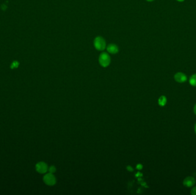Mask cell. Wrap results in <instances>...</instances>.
Masks as SVG:
<instances>
[{"label": "cell", "mask_w": 196, "mask_h": 195, "mask_svg": "<svg viewBox=\"0 0 196 195\" xmlns=\"http://www.w3.org/2000/svg\"><path fill=\"white\" fill-rule=\"evenodd\" d=\"M93 47L98 51L103 52L106 49L107 44L106 40L102 36H97L93 40Z\"/></svg>", "instance_id": "cell-1"}, {"label": "cell", "mask_w": 196, "mask_h": 195, "mask_svg": "<svg viewBox=\"0 0 196 195\" xmlns=\"http://www.w3.org/2000/svg\"><path fill=\"white\" fill-rule=\"evenodd\" d=\"M111 57L108 53L103 52L99 57L98 61L99 64L103 68L108 66L111 64Z\"/></svg>", "instance_id": "cell-2"}, {"label": "cell", "mask_w": 196, "mask_h": 195, "mask_svg": "<svg viewBox=\"0 0 196 195\" xmlns=\"http://www.w3.org/2000/svg\"><path fill=\"white\" fill-rule=\"evenodd\" d=\"M43 181L47 186H54L56 183V177L54 175V173H48L43 177Z\"/></svg>", "instance_id": "cell-3"}, {"label": "cell", "mask_w": 196, "mask_h": 195, "mask_svg": "<svg viewBox=\"0 0 196 195\" xmlns=\"http://www.w3.org/2000/svg\"><path fill=\"white\" fill-rule=\"evenodd\" d=\"M36 170L38 173L41 174L46 173L48 171L47 164L44 162H39L36 165Z\"/></svg>", "instance_id": "cell-4"}, {"label": "cell", "mask_w": 196, "mask_h": 195, "mask_svg": "<svg viewBox=\"0 0 196 195\" xmlns=\"http://www.w3.org/2000/svg\"><path fill=\"white\" fill-rule=\"evenodd\" d=\"M106 50L107 53L112 55L117 54L119 51V47L115 44H110L108 45H107Z\"/></svg>", "instance_id": "cell-5"}, {"label": "cell", "mask_w": 196, "mask_h": 195, "mask_svg": "<svg viewBox=\"0 0 196 195\" xmlns=\"http://www.w3.org/2000/svg\"><path fill=\"white\" fill-rule=\"evenodd\" d=\"M176 81L179 83H183L187 81V77L186 74L182 72H178L174 76Z\"/></svg>", "instance_id": "cell-6"}, {"label": "cell", "mask_w": 196, "mask_h": 195, "mask_svg": "<svg viewBox=\"0 0 196 195\" xmlns=\"http://www.w3.org/2000/svg\"><path fill=\"white\" fill-rule=\"evenodd\" d=\"M196 183V180L194 177L192 176H188L186 177L184 181L183 184L187 187H192Z\"/></svg>", "instance_id": "cell-7"}, {"label": "cell", "mask_w": 196, "mask_h": 195, "mask_svg": "<svg viewBox=\"0 0 196 195\" xmlns=\"http://www.w3.org/2000/svg\"><path fill=\"white\" fill-rule=\"evenodd\" d=\"M167 102V99L165 96H161L158 99V104L161 106H163L166 105Z\"/></svg>", "instance_id": "cell-8"}, {"label": "cell", "mask_w": 196, "mask_h": 195, "mask_svg": "<svg viewBox=\"0 0 196 195\" xmlns=\"http://www.w3.org/2000/svg\"><path fill=\"white\" fill-rule=\"evenodd\" d=\"M189 83L193 86H196V74H193L189 79Z\"/></svg>", "instance_id": "cell-9"}, {"label": "cell", "mask_w": 196, "mask_h": 195, "mask_svg": "<svg viewBox=\"0 0 196 195\" xmlns=\"http://www.w3.org/2000/svg\"><path fill=\"white\" fill-rule=\"evenodd\" d=\"M19 65H20V63H19V61L15 60L12 63V64L10 65V68L12 69L17 68L19 66Z\"/></svg>", "instance_id": "cell-10"}, {"label": "cell", "mask_w": 196, "mask_h": 195, "mask_svg": "<svg viewBox=\"0 0 196 195\" xmlns=\"http://www.w3.org/2000/svg\"><path fill=\"white\" fill-rule=\"evenodd\" d=\"M48 171L49 172V173H54L56 171V168L54 165H52L50 167L48 168Z\"/></svg>", "instance_id": "cell-11"}, {"label": "cell", "mask_w": 196, "mask_h": 195, "mask_svg": "<svg viewBox=\"0 0 196 195\" xmlns=\"http://www.w3.org/2000/svg\"><path fill=\"white\" fill-rule=\"evenodd\" d=\"M190 193H191L192 195H196V186H194V187L192 189Z\"/></svg>", "instance_id": "cell-12"}, {"label": "cell", "mask_w": 196, "mask_h": 195, "mask_svg": "<svg viewBox=\"0 0 196 195\" xmlns=\"http://www.w3.org/2000/svg\"><path fill=\"white\" fill-rule=\"evenodd\" d=\"M1 9H2V10H5L7 9V5H2L1 6Z\"/></svg>", "instance_id": "cell-13"}, {"label": "cell", "mask_w": 196, "mask_h": 195, "mask_svg": "<svg viewBox=\"0 0 196 195\" xmlns=\"http://www.w3.org/2000/svg\"><path fill=\"white\" fill-rule=\"evenodd\" d=\"M142 167H143V166H142L140 164H138V165H137V168L138 169H139V170L142 169Z\"/></svg>", "instance_id": "cell-14"}, {"label": "cell", "mask_w": 196, "mask_h": 195, "mask_svg": "<svg viewBox=\"0 0 196 195\" xmlns=\"http://www.w3.org/2000/svg\"><path fill=\"white\" fill-rule=\"evenodd\" d=\"M127 169L129 171H130V172L133 171V168L131 167V166H127Z\"/></svg>", "instance_id": "cell-15"}, {"label": "cell", "mask_w": 196, "mask_h": 195, "mask_svg": "<svg viewBox=\"0 0 196 195\" xmlns=\"http://www.w3.org/2000/svg\"><path fill=\"white\" fill-rule=\"evenodd\" d=\"M193 111H194V113H195L196 114V104L194 106V109H193Z\"/></svg>", "instance_id": "cell-16"}, {"label": "cell", "mask_w": 196, "mask_h": 195, "mask_svg": "<svg viewBox=\"0 0 196 195\" xmlns=\"http://www.w3.org/2000/svg\"><path fill=\"white\" fill-rule=\"evenodd\" d=\"M177 1H178V2H184L185 0H177Z\"/></svg>", "instance_id": "cell-17"}, {"label": "cell", "mask_w": 196, "mask_h": 195, "mask_svg": "<svg viewBox=\"0 0 196 195\" xmlns=\"http://www.w3.org/2000/svg\"><path fill=\"white\" fill-rule=\"evenodd\" d=\"M146 1H147L148 2H153V1H154V0H146Z\"/></svg>", "instance_id": "cell-18"}, {"label": "cell", "mask_w": 196, "mask_h": 195, "mask_svg": "<svg viewBox=\"0 0 196 195\" xmlns=\"http://www.w3.org/2000/svg\"><path fill=\"white\" fill-rule=\"evenodd\" d=\"M195 133H196V125H195Z\"/></svg>", "instance_id": "cell-19"}]
</instances>
